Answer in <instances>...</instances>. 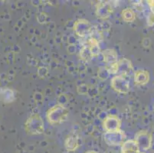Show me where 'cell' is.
<instances>
[{
	"label": "cell",
	"instance_id": "6da1fadb",
	"mask_svg": "<svg viewBox=\"0 0 154 153\" xmlns=\"http://www.w3.org/2000/svg\"><path fill=\"white\" fill-rule=\"evenodd\" d=\"M68 114L69 112L66 108L61 105H56L47 112L46 116L49 123L51 124H56L66 121Z\"/></svg>",
	"mask_w": 154,
	"mask_h": 153
},
{
	"label": "cell",
	"instance_id": "7a4b0ae2",
	"mask_svg": "<svg viewBox=\"0 0 154 153\" xmlns=\"http://www.w3.org/2000/svg\"><path fill=\"white\" fill-rule=\"evenodd\" d=\"M26 130L32 135L41 134L44 132V123L39 115H33L26 123Z\"/></svg>",
	"mask_w": 154,
	"mask_h": 153
},
{
	"label": "cell",
	"instance_id": "3957f363",
	"mask_svg": "<svg viewBox=\"0 0 154 153\" xmlns=\"http://www.w3.org/2000/svg\"><path fill=\"white\" fill-rule=\"evenodd\" d=\"M111 87L114 90L121 93H127L130 90V83L125 76L117 75L111 80Z\"/></svg>",
	"mask_w": 154,
	"mask_h": 153
},
{
	"label": "cell",
	"instance_id": "277c9868",
	"mask_svg": "<svg viewBox=\"0 0 154 153\" xmlns=\"http://www.w3.org/2000/svg\"><path fill=\"white\" fill-rule=\"evenodd\" d=\"M135 138V141L139 149L140 148L147 149L148 148H149L151 145V141H152V137L147 131H145V130L140 131L137 134Z\"/></svg>",
	"mask_w": 154,
	"mask_h": 153
},
{
	"label": "cell",
	"instance_id": "5b68a950",
	"mask_svg": "<svg viewBox=\"0 0 154 153\" xmlns=\"http://www.w3.org/2000/svg\"><path fill=\"white\" fill-rule=\"evenodd\" d=\"M74 31L80 37H85L91 31V25L88 21L81 19L77 21L74 25Z\"/></svg>",
	"mask_w": 154,
	"mask_h": 153
},
{
	"label": "cell",
	"instance_id": "8992f818",
	"mask_svg": "<svg viewBox=\"0 0 154 153\" xmlns=\"http://www.w3.org/2000/svg\"><path fill=\"white\" fill-rule=\"evenodd\" d=\"M103 128L106 132H112L120 130V121L117 116H109L103 121Z\"/></svg>",
	"mask_w": 154,
	"mask_h": 153
},
{
	"label": "cell",
	"instance_id": "52a82bcc",
	"mask_svg": "<svg viewBox=\"0 0 154 153\" xmlns=\"http://www.w3.org/2000/svg\"><path fill=\"white\" fill-rule=\"evenodd\" d=\"M124 133L120 130L112 132H106L104 133V139L110 145H118L119 142H122L124 139Z\"/></svg>",
	"mask_w": 154,
	"mask_h": 153
},
{
	"label": "cell",
	"instance_id": "ba28073f",
	"mask_svg": "<svg viewBox=\"0 0 154 153\" xmlns=\"http://www.w3.org/2000/svg\"><path fill=\"white\" fill-rule=\"evenodd\" d=\"M117 65H118V71H117V73H120L119 75H123L127 77L133 71L131 62L126 58H123L119 61H117Z\"/></svg>",
	"mask_w": 154,
	"mask_h": 153
},
{
	"label": "cell",
	"instance_id": "9c48e42d",
	"mask_svg": "<svg viewBox=\"0 0 154 153\" xmlns=\"http://www.w3.org/2000/svg\"><path fill=\"white\" fill-rule=\"evenodd\" d=\"M149 81V74L144 70H138L134 74V81L138 85H144Z\"/></svg>",
	"mask_w": 154,
	"mask_h": 153
},
{
	"label": "cell",
	"instance_id": "30bf717a",
	"mask_svg": "<svg viewBox=\"0 0 154 153\" xmlns=\"http://www.w3.org/2000/svg\"><path fill=\"white\" fill-rule=\"evenodd\" d=\"M103 57L107 65L115 64L117 62V54L113 49H107L103 50Z\"/></svg>",
	"mask_w": 154,
	"mask_h": 153
},
{
	"label": "cell",
	"instance_id": "8fae6325",
	"mask_svg": "<svg viewBox=\"0 0 154 153\" xmlns=\"http://www.w3.org/2000/svg\"><path fill=\"white\" fill-rule=\"evenodd\" d=\"M110 12H112V8L108 3L104 2L103 4H98L97 9V13L98 16L106 18V17L109 16Z\"/></svg>",
	"mask_w": 154,
	"mask_h": 153
},
{
	"label": "cell",
	"instance_id": "7c38bea8",
	"mask_svg": "<svg viewBox=\"0 0 154 153\" xmlns=\"http://www.w3.org/2000/svg\"><path fill=\"white\" fill-rule=\"evenodd\" d=\"M139 148L135 140L127 141L123 145V153H137Z\"/></svg>",
	"mask_w": 154,
	"mask_h": 153
},
{
	"label": "cell",
	"instance_id": "4fadbf2b",
	"mask_svg": "<svg viewBox=\"0 0 154 153\" xmlns=\"http://www.w3.org/2000/svg\"><path fill=\"white\" fill-rule=\"evenodd\" d=\"M81 57L83 60L85 61H90L92 57H94L93 54H92L91 51L90 47H88L87 44H85L82 47V49L81 50Z\"/></svg>",
	"mask_w": 154,
	"mask_h": 153
},
{
	"label": "cell",
	"instance_id": "5bb4252c",
	"mask_svg": "<svg viewBox=\"0 0 154 153\" xmlns=\"http://www.w3.org/2000/svg\"><path fill=\"white\" fill-rule=\"evenodd\" d=\"M122 17L127 22H131L135 19V14L130 8H126L122 12Z\"/></svg>",
	"mask_w": 154,
	"mask_h": 153
},
{
	"label": "cell",
	"instance_id": "9a60e30c",
	"mask_svg": "<svg viewBox=\"0 0 154 153\" xmlns=\"http://www.w3.org/2000/svg\"><path fill=\"white\" fill-rule=\"evenodd\" d=\"M147 23L149 24V25H152L154 24V13L152 12L151 14H149V17L147 19Z\"/></svg>",
	"mask_w": 154,
	"mask_h": 153
}]
</instances>
